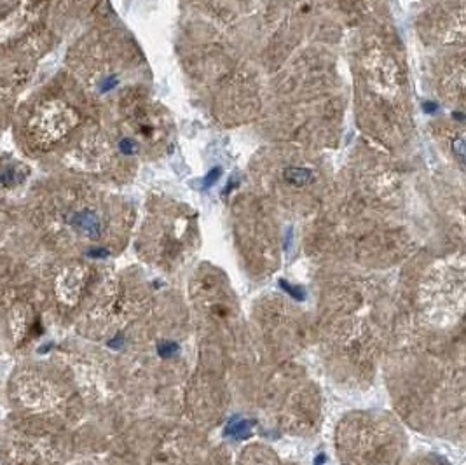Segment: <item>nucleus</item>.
Instances as JSON below:
<instances>
[{"mask_svg":"<svg viewBox=\"0 0 466 465\" xmlns=\"http://www.w3.org/2000/svg\"><path fill=\"white\" fill-rule=\"evenodd\" d=\"M51 346H53V344H51V343H49V344H44V346H40V348H39V352H42V353H44V352H47V350H49Z\"/></svg>","mask_w":466,"mask_h":465,"instance_id":"obj_9","label":"nucleus"},{"mask_svg":"<svg viewBox=\"0 0 466 465\" xmlns=\"http://www.w3.org/2000/svg\"><path fill=\"white\" fill-rule=\"evenodd\" d=\"M70 224L77 231H80V233H84L86 236H89V238H96L101 231L100 219H98V215H96L93 210H80V212H75V214L70 217Z\"/></svg>","mask_w":466,"mask_h":465,"instance_id":"obj_1","label":"nucleus"},{"mask_svg":"<svg viewBox=\"0 0 466 465\" xmlns=\"http://www.w3.org/2000/svg\"><path fill=\"white\" fill-rule=\"evenodd\" d=\"M285 181L291 185H297V187H302V185H308L312 182V172L309 168L304 166H287L283 172Z\"/></svg>","mask_w":466,"mask_h":465,"instance_id":"obj_2","label":"nucleus"},{"mask_svg":"<svg viewBox=\"0 0 466 465\" xmlns=\"http://www.w3.org/2000/svg\"><path fill=\"white\" fill-rule=\"evenodd\" d=\"M325 462V455H320V457L316 458V465H321Z\"/></svg>","mask_w":466,"mask_h":465,"instance_id":"obj_10","label":"nucleus"},{"mask_svg":"<svg viewBox=\"0 0 466 465\" xmlns=\"http://www.w3.org/2000/svg\"><path fill=\"white\" fill-rule=\"evenodd\" d=\"M176 350H178V346H176V344H173V343H162L161 346H159V353H161V355H164V357L171 355V353L176 352Z\"/></svg>","mask_w":466,"mask_h":465,"instance_id":"obj_6","label":"nucleus"},{"mask_svg":"<svg viewBox=\"0 0 466 465\" xmlns=\"http://www.w3.org/2000/svg\"><path fill=\"white\" fill-rule=\"evenodd\" d=\"M88 254L91 257H105V256H108V252L105 250V248H91Z\"/></svg>","mask_w":466,"mask_h":465,"instance_id":"obj_7","label":"nucleus"},{"mask_svg":"<svg viewBox=\"0 0 466 465\" xmlns=\"http://www.w3.org/2000/svg\"><path fill=\"white\" fill-rule=\"evenodd\" d=\"M225 434H229L231 437H236V439H245V437L250 436V424L245 420L231 422L225 428Z\"/></svg>","mask_w":466,"mask_h":465,"instance_id":"obj_3","label":"nucleus"},{"mask_svg":"<svg viewBox=\"0 0 466 465\" xmlns=\"http://www.w3.org/2000/svg\"><path fill=\"white\" fill-rule=\"evenodd\" d=\"M279 285H281V289H285L287 290L288 294H290L291 298L293 299H304V296H306V292L300 287H291L288 282H285V280H281L279 282Z\"/></svg>","mask_w":466,"mask_h":465,"instance_id":"obj_4","label":"nucleus"},{"mask_svg":"<svg viewBox=\"0 0 466 465\" xmlns=\"http://www.w3.org/2000/svg\"><path fill=\"white\" fill-rule=\"evenodd\" d=\"M218 173H220V172H218V170H216V172H215V170H213V172L210 173V177H208V179H206V184H204V185H206V187H208V185H210V184H212V182H213V179H216V177H218Z\"/></svg>","mask_w":466,"mask_h":465,"instance_id":"obj_8","label":"nucleus"},{"mask_svg":"<svg viewBox=\"0 0 466 465\" xmlns=\"http://www.w3.org/2000/svg\"><path fill=\"white\" fill-rule=\"evenodd\" d=\"M119 151H121L122 154H133V152L136 151V142L131 139H122L121 142H119Z\"/></svg>","mask_w":466,"mask_h":465,"instance_id":"obj_5","label":"nucleus"}]
</instances>
